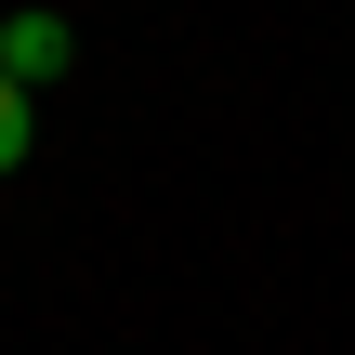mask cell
<instances>
[{"label":"cell","mask_w":355,"mask_h":355,"mask_svg":"<svg viewBox=\"0 0 355 355\" xmlns=\"http://www.w3.org/2000/svg\"><path fill=\"white\" fill-rule=\"evenodd\" d=\"M0 66H13L26 92H53V79L79 66V40H66V13H0Z\"/></svg>","instance_id":"obj_1"},{"label":"cell","mask_w":355,"mask_h":355,"mask_svg":"<svg viewBox=\"0 0 355 355\" xmlns=\"http://www.w3.org/2000/svg\"><path fill=\"white\" fill-rule=\"evenodd\" d=\"M26 145H40V105H26V79L0 66V171H26Z\"/></svg>","instance_id":"obj_2"}]
</instances>
